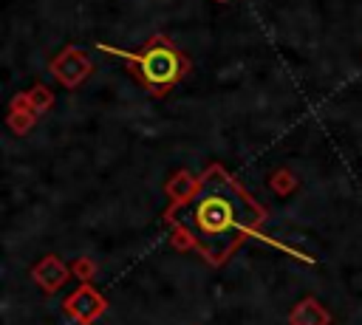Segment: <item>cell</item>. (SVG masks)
I'll use <instances>...</instances> for the list:
<instances>
[{
	"label": "cell",
	"instance_id": "obj_1",
	"mask_svg": "<svg viewBox=\"0 0 362 325\" xmlns=\"http://www.w3.org/2000/svg\"><path fill=\"white\" fill-rule=\"evenodd\" d=\"M252 220L255 218H252L249 203L218 175H212L201 187V192L192 203V215H189L192 229L198 232L201 243H206V249L215 260L223 254V249L232 246L235 232Z\"/></svg>",
	"mask_w": 362,
	"mask_h": 325
},
{
	"label": "cell",
	"instance_id": "obj_2",
	"mask_svg": "<svg viewBox=\"0 0 362 325\" xmlns=\"http://www.w3.org/2000/svg\"><path fill=\"white\" fill-rule=\"evenodd\" d=\"M141 73L150 85H170L178 79V57L167 45H153L141 59Z\"/></svg>",
	"mask_w": 362,
	"mask_h": 325
}]
</instances>
